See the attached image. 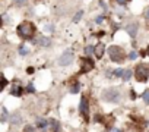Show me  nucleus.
Wrapping results in <instances>:
<instances>
[{"instance_id":"2","label":"nucleus","mask_w":149,"mask_h":132,"mask_svg":"<svg viewBox=\"0 0 149 132\" xmlns=\"http://www.w3.org/2000/svg\"><path fill=\"white\" fill-rule=\"evenodd\" d=\"M136 79L139 82H146L149 78V65L148 63H142L139 66H136V71H134Z\"/></svg>"},{"instance_id":"29","label":"nucleus","mask_w":149,"mask_h":132,"mask_svg":"<svg viewBox=\"0 0 149 132\" xmlns=\"http://www.w3.org/2000/svg\"><path fill=\"white\" fill-rule=\"evenodd\" d=\"M145 16H146V19H149V8L146 9V12H145Z\"/></svg>"},{"instance_id":"20","label":"nucleus","mask_w":149,"mask_h":132,"mask_svg":"<svg viewBox=\"0 0 149 132\" xmlns=\"http://www.w3.org/2000/svg\"><path fill=\"white\" fill-rule=\"evenodd\" d=\"M28 51H29V50H28L26 47H24V46L19 48V54H22V56H24V54H28Z\"/></svg>"},{"instance_id":"10","label":"nucleus","mask_w":149,"mask_h":132,"mask_svg":"<svg viewBox=\"0 0 149 132\" xmlns=\"http://www.w3.org/2000/svg\"><path fill=\"white\" fill-rule=\"evenodd\" d=\"M21 116L18 114V113H15V114H12V119H10V123L12 125H21Z\"/></svg>"},{"instance_id":"27","label":"nucleus","mask_w":149,"mask_h":132,"mask_svg":"<svg viewBox=\"0 0 149 132\" xmlns=\"http://www.w3.org/2000/svg\"><path fill=\"white\" fill-rule=\"evenodd\" d=\"M102 21H104V18H102V16H98V18L95 19V22H97V24H101Z\"/></svg>"},{"instance_id":"8","label":"nucleus","mask_w":149,"mask_h":132,"mask_svg":"<svg viewBox=\"0 0 149 132\" xmlns=\"http://www.w3.org/2000/svg\"><path fill=\"white\" fill-rule=\"evenodd\" d=\"M137 28H139V27H137V24H136V22H133V24H129L126 29H127L129 35H130L132 38H134V37H136V34H137Z\"/></svg>"},{"instance_id":"22","label":"nucleus","mask_w":149,"mask_h":132,"mask_svg":"<svg viewBox=\"0 0 149 132\" xmlns=\"http://www.w3.org/2000/svg\"><path fill=\"white\" fill-rule=\"evenodd\" d=\"M136 57H137V53H136V51H130L129 59H130V60H136Z\"/></svg>"},{"instance_id":"23","label":"nucleus","mask_w":149,"mask_h":132,"mask_svg":"<svg viewBox=\"0 0 149 132\" xmlns=\"http://www.w3.org/2000/svg\"><path fill=\"white\" fill-rule=\"evenodd\" d=\"M53 125H54V132H60V125L54 120H53Z\"/></svg>"},{"instance_id":"19","label":"nucleus","mask_w":149,"mask_h":132,"mask_svg":"<svg viewBox=\"0 0 149 132\" xmlns=\"http://www.w3.org/2000/svg\"><path fill=\"white\" fill-rule=\"evenodd\" d=\"M13 2H15V5H18V6H24V5H26L28 0H13Z\"/></svg>"},{"instance_id":"16","label":"nucleus","mask_w":149,"mask_h":132,"mask_svg":"<svg viewBox=\"0 0 149 132\" xmlns=\"http://www.w3.org/2000/svg\"><path fill=\"white\" fill-rule=\"evenodd\" d=\"M142 98L145 100V103H146V104H149V90H146V91L142 94Z\"/></svg>"},{"instance_id":"18","label":"nucleus","mask_w":149,"mask_h":132,"mask_svg":"<svg viewBox=\"0 0 149 132\" xmlns=\"http://www.w3.org/2000/svg\"><path fill=\"white\" fill-rule=\"evenodd\" d=\"M2 112H3V114H2V122H5V120L8 119V110H6V107H3Z\"/></svg>"},{"instance_id":"28","label":"nucleus","mask_w":149,"mask_h":132,"mask_svg":"<svg viewBox=\"0 0 149 132\" xmlns=\"http://www.w3.org/2000/svg\"><path fill=\"white\" fill-rule=\"evenodd\" d=\"M6 84H8V81H6V79H5V77H3V78H2V87L5 88V87H6Z\"/></svg>"},{"instance_id":"17","label":"nucleus","mask_w":149,"mask_h":132,"mask_svg":"<svg viewBox=\"0 0 149 132\" xmlns=\"http://www.w3.org/2000/svg\"><path fill=\"white\" fill-rule=\"evenodd\" d=\"M82 15H84V12H82V11H79V12H78L76 15H74V18H73V21H74V22H78V21H79V19L82 18Z\"/></svg>"},{"instance_id":"9","label":"nucleus","mask_w":149,"mask_h":132,"mask_svg":"<svg viewBox=\"0 0 149 132\" xmlns=\"http://www.w3.org/2000/svg\"><path fill=\"white\" fill-rule=\"evenodd\" d=\"M22 88L19 87V85H12V90H10V93H12V95H15V97H21L22 95Z\"/></svg>"},{"instance_id":"11","label":"nucleus","mask_w":149,"mask_h":132,"mask_svg":"<svg viewBox=\"0 0 149 132\" xmlns=\"http://www.w3.org/2000/svg\"><path fill=\"white\" fill-rule=\"evenodd\" d=\"M102 53H104V44H98L95 47V54L97 57H102Z\"/></svg>"},{"instance_id":"14","label":"nucleus","mask_w":149,"mask_h":132,"mask_svg":"<svg viewBox=\"0 0 149 132\" xmlns=\"http://www.w3.org/2000/svg\"><path fill=\"white\" fill-rule=\"evenodd\" d=\"M37 125H38V128H47L48 126V122L47 120H44V119H37Z\"/></svg>"},{"instance_id":"15","label":"nucleus","mask_w":149,"mask_h":132,"mask_svg":"<svg viewBox=\"0 0 149 132\" xmlns=\"http://www.w3.org/2000/svg\"><path fill=\"white\" fill-rule=\"evenodd\" d=\"M130 77H132V71L130 69H127V71H124V74H123V81H129L130 79Z\"/></svg>"},{"instance_id":"13","label":"nucleus","mask_w":149,"mask_h":132,"mask_svg":"<svg viewBox=\"0 0 149 132\" xmlns=\"http://www.w3.org/2000/svg\"><path fill=\"white\" fill-rule=\"evenodd\" d=\"M79 90H81V85H79V82H74L73 85H70V93H73V94H76Z\"/></svg>"},{"instance_id":"30","label":"nucleus","mask_w":149,"mask_h":132,"mask_svg":"<svg viewBox=\"0 0 149 132\" xmlns=\"http://www.w3.org/2000/svg\"><path fill=\"white\" fill-rule=\"evenodd\" d=\"M117 2H118V5H124V3H126V0H117Z\"/></svg>"},{"instance_id":"6","label":"nucleus","mask_w":149,"mask_h":132,"mask_svg":"<svg viewBox=\"0 0 149 132\" xmlns=\"http://www.w3.org/2000/svg\"><path fill=\"white\" fill-rule=\"evenodd\" d=\"M79 110H81V113L84 114L85 120H88V117H89V104H88V100H86V97H82V98H81Z\"/></svg>"},{"instance_id":"24","label":"nucleus","mask_w":149,"mask_h":132,"mask_svg":"<svg viewBox=\"0 0 149 132\" xmlns=\"http://www.w3.org/2000/svg\"><path fill=\"white\" fill-rule=\"evenodd\" d=\"M88 54H91L92 51H95V47H92V46H89V47H86V50H85Z\"/></svg>"},{"instance_id":"21","label":"nucleus","mask_w":149,"mask_h":132,"mask_svg":"<svg viewBox=\"0 0 149 132\" xmlns=\"http://www.w3.org/2000/svg\"><path fill=\"white\" fill-rule=\"evenodd\" d=\"M123 74H124V71H121V69H116V71H114V75H116L117 78L123 77Z\"/></svg>"},{"instance_id":"12","label":"nucleus","mask_w":149,"mask_h":132,"mask_svg":"<svg viewBox=\"0 0 149 132\" xmlns=\"http://www.w3.org/2000/svg\"><path fill=\"white\" fill-rule=\"evenodd\" d=\"M38 41H40V44H41V46H44V47H47V46H50V44H51V40H50V38H47V37H41Z\"/></svg>"},{"instance_id":"32","label":"nucleus","mask_w":149,"mask_h":132,"mask_svg":"<svg viewBox=\"0 0 149 132\" xmlns=\"http://www.w3.org/2000/svg\"><path fill=\"white\" fill-rule=\"evenodd\" d=\"M148 56H149V48H148Z\"/></svg>"},{"instance_id":"5","label":"nucleus","mask_w":149,"mask_h":132,"mask_svg":"<svg viewBox=\"0 0 149 132\" xmlns=\"http://www.w3.org/2000/svg\"><path fill=\"white\" fill-rule=\"evenodd\" d=\"M72 60H73V53L70 50H67L58 57V65L60 66H67V65H70Z\"/></svg>"},{"instance_id":"25","label":"nucleus","mask_w":149,"mask_h":132,"mask_svg":"<svg viewBox=\"0 0 149 132\" xmlns=\"http://www.w3.org/2000/svg\"><path fill=\"white\" fill-rule=\"evenodd\" d=\"M24 132H35V129H34L32 126H25V129H24Z\"/></svg>"},{"instance_id":"1","label":"nucleus","mask_w":149,"mask_h":132,"mask_svg":"<svg viewBox=\"0 0 149 132\" xmlns=\"http://www.w3.org/2000/svg\"><path fill=\"white\" fill-rule=\"evenodd\" d=\"M18 34L24 38V40H29L32 38V35L35 34V27L31 22H22L18 27Z\"/></svg>"},{"instance_id":"3","label":"nucleus","mask_w":149,"mask_h":132,"mask_svg":"<svg viewBox=\"0 0 149 132\" xmlns=\"http://www.w3.org/2000/svg\"><path fill=\"white\" fill-rule=\"evenodd\" d=\"M108 56L113 62H117V63H121L124 60V51L117 46H113L108 48Z\"/></svg>"},{"instance_id":"4","label":"nucleus","mask_w":149,"mask_h":132,"mask_svg":"<svg viewBox=\"0 0 149 132\" xmlns=\"http://www.w3.org/2000/svg\"><path fill=\"white\" fill-rule=\"evenodd\" d=\"M102 98L108 103H118L120 100V91L117 88H110V90H105L102 93Z\"/></svg>"},{"instance_id":"31","label":"nucleus","mask_w":149,"mask_h":132,"mask_svg":"<svg viewBox=\"0 0 149 132\" xmlns=\"http://www.w3.org/2000/svg\"><path fill=\"white\" fill-rule=\"evenodd\" d=\"M111 132H121V131H120V129H117V128H116V129H113V131H111Z\"/></svg>"},{"instance_id":"26","label":"nucleus","mask_w":149,"mask_h":132,"mask_svg":"<svg viewBox=\"0 0 149 132\" xmlns=\"http://www.w3.org/2000/svg\"><path fill=\"white\" fill-rule=\"evenodd\" d=\"M26 90H28V93H34V87H32V84H29V85L26 87Z\"/></svg>"},{"instance_id":"7","label":"nucleus","mask_w":149,"mask_h":132,"mask_svg":"<svg viewBox=\"0 0 149 132\" xmlns=\"http://www.w3.org/2000/svg\"><path fill=\"white\" fill-rule=\"evenodd\" d=\"M81 66H82V72L86 74V72H89L94 68V60L89 59V57H84L82 62H81Z\"/></svg>"}]
</instances>
